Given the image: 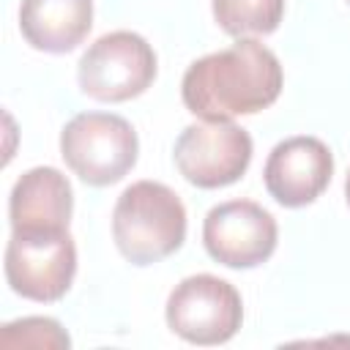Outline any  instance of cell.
<instances>
[{
	"label": "cell",
	"mask_w": 350,
	"mask_h": 350,
	"mask_svg": "<svg viewBox=\"0 0 350 350\" xmlns=\"http://www.w3.org/2000/svg\"><path fill=\"white\" fill-rule=\"evenodd\" d=\"M279 57L254 38L194 60L180 82L186 109L202 120H232L271 107L282 93Z\"/></svg>",
	"instance_id": "obj_1"
},
{
	"label": "cell",
	"mask_w": 350,
	"mask_h": 350,
	"mask_svg": "<svg viewBox=\"0 0 350 350\" xmlns=\"http://www.w3.org/2000/svg\"><path fill=\"white\" fill-rule=\"evenodd\" d=\"M112 238L129 262L153 265L183 246L186 208L170 186L137 180L115 202Z\"/></svg>",
	"instance_id": "obj_2"
},
{
	"label": "cell",
	"mask_w": 350,
	"mask_h": 350,
	"mask_svg": "<svg viewBox=\"0 0 350 350\" xmlns=\"http://www.w3.org/2000/svg\"><path fill=\"white\" fill-rule=\"evenodd\" d=\"M134 126L112 112H79L60 131V156L88 186H112L137 164Z\"/></svg>",
	"instance_id": "obj_3"
},
{
	"label": "cell",
	"mask_w": 350,
	"mask_h": 350,
	"mask_svg": "<svg viewBox=\"0 0 350 350\" xmlns=\"http://www.w3.org/2000/svg\"><path fill=\"white\" fill-rule=\"evenodd\" d=\"M77 79L82 93L96 101L137 98L156 79V52L139 33L112 30L96 38L79 57Z\"/></svg>",
	"instance_id": "obj_4"
},
{
	"label": "cell",
	"mask_w": 350,
	"mask_h": 350,
	"mask_svg": "<svg viewBox=\"0 0 350 350\" xmlns=\"http://www.w3.org/2000/svg\"><path fill=\"white\" fill-rule=\"evenodd\" d=\"M77 273V246L68 230L16 232L5 246V279L27 301H60Z\"/></svg>",
	"instance_id": "obj_5"
},
{
	"label": "cell",
	"mask_w": 350,
	"mask_h": 350,
	"mask_svg": "<svg viewBox=\"0 0 350 350\" xmlns=\"http://www.w3.org/2000/svg\"><path fill=\"white\" fill-rule=\"evenodd\" d=\"M167 325L191 345H224L243 323L241 293L213 273L186 276L167 298Z\"/></svg>",
	"instance_id": "obj_6"
},
{
	"label": "cell",
	"mask_w": 350,
	"mask_h": 350,
	"mask_svg": "<svg viewBox=\"0 0 350 350\" xmlns=\"http://www.w3.org/2000/svg\"><path fill=\"white\" fill-rule=\"evenodd\" d=\"M252 137L232 120L191 123L175 139V167L197 189H221L235 183L252 161Z\"/></svg>",
	"instance_id": "obj_7"
},
{
	"label": "cell",
	"mask_w": 350,
	"mask_h": 350,
	"mask_svg": "<svg viewBox=\"0 0 350 350\" xmlns=\"http://www.w3.org/2000/svg\"><path fill=\"white\" fill-rule=\"evenodd\" d=\"M279 241L276 219L252 200H230L208 211L202 221L205 252L227 268L262 265Z\"/></svg>",
	"instance_id": "obj_8"
},
{
	"label": "cell",
	"mask_w": 350,
	"mask_h": 350,
	"mask_svg": "<svg viewBox=\"0 0 350 350\" xmlns=\"http://www.w3.org/2000/svg\"><path fill=\"white\" fill-rule=\"evenodd\" d=\"M334 156L317 137L282 139L265 161L262 180L268 194L284 208H304L314 202L331 183Z\"/></svg>",
	"instance_id": "obj_9"
},
{
	"label": "cell",
	"mask_w": 350,
	"mask_h": 350,
	"mask_svg": "<svg viewBox=\"0 0 350 350\" xmlns=\"http://www.w3.org/2000/svg\"><path fill=\"white\" fill-rule=\"evenodd\" d=\"M74 211V191L68 178L55 167L27 170L11 189L8 216L16 232L68 230Z\"/></svg>",
	"instance_id": "obj_10"
},
{
	"label": "cell",
	"mask_w": 350,
	"mask_h": 350,
	"mask_svg": "<svg viewBox=\"0 0 350 350\" xmlns=\"http://www.w3.org/2000/svg\"><path fill=\"white\" fill-rule=\"evenodd\" d=\"M93 27V0H22L19 30L33 49L66 55Z\"/></svg>",
	"instance_id": "obj_11"
},
{
	"label": "cell",
	"mask_w": 350,
	"mask_h": 350,
	"mask_svg": "<svg viewBox=\"0 0 350 350\" xmlns=\"http://www.w3.org/2000/svg\"><path fill=\"white\" fill-rule=\"evenodd\" d=\"M284 16V0H213L216 25L235 38L268 36Z\"/></svg>",
	"instance_id": "obj_12"
},
{
	"label": "cell",
	"mask_w": 350,
	"mask_h": 350,
	"mask_svg": "<svg viewBox=\"0 0 350 350\" xmlns=\"http://www.w3.org/2000/svg\"><path fill=\"white\" fill-rule=\"evenodd\" d=\"M3 347H68L71 339L52 317H25L3 325Z\"/></svg>",
	"instance_id": "obj_13"
},
{
	"label": "cell",
	"mask_w": 350,
	"mask_h": 350,
	"mask_svg": "<svg viewBox=\"0 0 350 350\" xmlns=\"http://www.w3.org/2000/svg\"><path fill=\"white\" fill-rule=\"evenodd\" d=\"M345 197H347V205H350V172H347V180H345Z\"/></svg>",
	"instance_id": "obj_14"
}]
</instances>
